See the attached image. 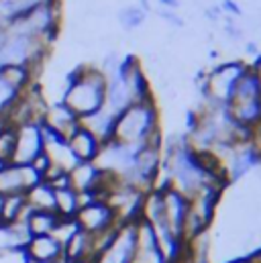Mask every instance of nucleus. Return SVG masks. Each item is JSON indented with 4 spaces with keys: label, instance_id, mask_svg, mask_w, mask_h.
Listing matches in <instances>:
<instances>
[{
    "label": "nucleus",
    "instance_id": "72a5a7b5",
    "mask_svg": "<svg viewBox=\"0 0 261 263\" xmlns=\"http://www.w3.org/2000/svg\"><path fill=\"white\" fill-rule=\"evenodd\" d=\"M4 41H6V27H0V47L4 45Z\"/></svg>",
    "mask_w": 261,
    "mask_h": 263
},
{
    "label": "nucleus",
    "instance_id": "412c9836",
    "mask_svg": "<svg viewBox=\"0 0 261 263\" xmlns=\"http://www.w3.org/2000/svg\"><path fill=\"white\" fill-rule=\"evenodd\" d=\"M80 194L67 186L62 190H55V212L60 218H73L80 210Z\"/></svg>",
    "mask_w": 261,
    "mask_h": 263
},
{
    "label": "nucleus",
    "instance_id": "39448f33",
    "mask_svg": "<svg viewBox=\"0 0 261 263\" xmlns=\"http://www.w3.org/2000/svg\"><path fill=\"white\" fill-rule=\"evenodd\" d=\"M73 218H76L80 231H84L92 237H96L100 233H106V231L121 224L115 210L110 208V204L104 198H94V200L82 204Z\"/></svg>",
    "mask_w": 261,
    "mask_h": 263
},
{
    "label": "nucleus",
    "instance_id": "c9c22d12",
    "mask_svg": "<svg viewBox=\"0 0 261 263\" xmlns=\"http://www.w3.org/2000/svg\"><path fill=\"white\" fill-rule=\"evenodd\" d=\"M218 58V51H210V60H216Z\"/></svg>",
    "mask_w": 261,
    "mask_h": 263
},
{
    "label": "nucleus",
    "instance_id": "7c9ffc66",
    "mask_svg": "<svg viewBox=\"0 0 261 263\" xmlns=\"http://www.w3.org/2000/svg\"><path fill=\"white\" fill-rule=\"evenodd\" d=\"M161 8H167V10H176L180 6V0H159Z\"/></svg>",
    "mask_w": 261,
    "mask_h": 263
},
{
    "label": "nucleus",
    "instance_id": "6e6552de",
    "mask_svg": "<svg viewBox=\"0 0 261 263\" xmlns=\"http://www.w3.org/2000/svg\"><path fill=\"white\" fill-rule=\"evenodd\" d=\"M39 182H43V178L31 165L0 163V196L25 194Z\"/></svg>",
    "mask_w": 261,
    "mask_h": 263
},
{
    "label": "nucleus",
    "instance_id": "473e14b6",
    "mask_svg": "<svg viewBox=\"0 0 261 263\" xmlns=\"http://www.w3.org/2000/svg\"><path fill=\"white\" fill-rule=\"evenodd\" d=\"M139 2H141V4H139V8H141V10H145V12H149V10H151L149 0H139Z\"/></svg>",
    "mask_w": 261,
    "mask_h": 263
},
{
    "label": "nucleus",
    "instance_id": "a211bd4d",
    "mask_svg": "<svg viewBox=\"0 0 261 263\" xmlns=\"http://www.w3.org/2000/svg\"><path fill=\"white\" fill-rule=\"evenodd\" d=\"M25 198H27V204H29L31 210L55 212V190L47 182H39L37 186H33L31 190H27Z\"/></svg>",
    "mask_w": 261,
    "mask_h": 263
},
{
    "label": "nucleus",
    "instance_id": "e433bc0d",
    "mask_svg": "<svg viewBox=\"0 0 261 263\" xmlns=\"http://www.w3.org/2000/svg\"><path fill=\"white\" fill-rule=\"evenodd\" d=\"M0 212H2V196H0Z\"/></svg>",
    "mask_w": 261,
    "mask_h": 263
},
{
    "label": "nucleus",
    "instance_id": "6ab92c4d",
    "mask_svg": "<svg viewBox=\"0 0 261 263\" xmlns=\"http://www.w3.org/2000/svg\"><path fill=\"white\" fill-rule=\"evenodd\" d=\"M31 208L27 204L25 194H10L2 196V212H0V222H16V220H27Z\"/></svg>",
    "mask_w": 261,
    "mask_h": 263
},
{
    "label": "nucleus",
    "instance_id": "5701e85b",
    "mask_svg": "<svg viewBox=\"0 0 261 263\" xmlns=\"http://www.w3.org/2000/svg\"><path fill=\"white\" fill-rule=\"evenodd\" d=\"M14 145H16V129L14 125H8L0 131V163H12Z\"/></svg>",
    "mask_w": 261,
    "mask_h": 263
},
{
    "label": "nucleus",
    "instance_id": "f3484780",
    "mask_svg": "<svg viewBox=\"0 0 261 263\" xmlns=\"http://www.w3.org/2000/svg\"><path fill=\"white\" fill-rule=\"evenodd\" d=\"M0 76L4 78V82L8 86H12L18 94H23L25 90H29L35 82L37 76L33 73V69L29 66H4L0 67Z\"/></svg>",
    "mask_w": 261,
    "mask_h": 263
},
{
    "label": "nucleus",
    "instance_id": "423d86ee",
    "mask_svg": "<svg viewBox=\"0 0 261 263\" xmlns=\"http://www.w3.org/2000/svg\"><path fill=\"white\" fill-rule=\"evenodd\" d=\"M137 251V220L121 222L115 239L96 255L94 263H133Z\"/></svg>",
    "mask_w": 261,
    "mask_h": 263
},
{
    "label": "nucleus",
    "instance_id": "0eeeda50",
    "mask_svg": "<svg viewBox=\"0 0 261 263\" xmlns=\"http://www.w3.org/2000/svg\"><path fill=\"white\" fill-rule=\"evenodd\" d=\"M16 129V145L12 163L29 165L35 157L43 153V127L39 121H27L14 127Z\"/></svg>",
    "mask_w": 261,
    "mask_h": 263
},
{
    "label": "nucleus",
    "instance_id": "2f4dec72",
    "mask_svg": "<svg viewBox=\"0 0 261 263\" xmlns=\"http://www.w3.org/2000/svg\"><path fill=\"white\" fill-rule=\"evenodd\" d=\"M249 66L257 71V76H259V80H261V51H259V55H255V62H253V64H249Z\"/></svg>",
    "mask_w": 261,
    "mask_h": 263
},
{
    "label": "nucleus",
    "instance_id": "4468645a",
    "mask_svg": "<svg viewBox=\"0 0 261 263\" xmlns=\"http://www.w3.org/2000/svg\"><path fill=\"white\" fill-rule=\"evenodd\" d=\"M67 145L78 161H96V157L102 149V143L90 131H86L82 125L67 137Z\"/></svg>",
    "mask_w": 261,
    "mask_h": 263
},
{
    "label": "nucleus",
    "instance_id": "bb28decb",
    "mask_svg": "<svg viewBox=\"0 0 261 263\" xmlns=\"http://www.w3.org/2000/svg\"><path fill=\"white\" fill-rule=\"evenodd\" d=\"M225 31H227V35H229L233 41H239L241 35H243L241 27L235 25V18H233V16H225Z\"/></svg>",
    "mask_w": 261,
    "mask_h": 263
},
{
    "label": "nucleus",
    "instance_id": "f257e3e1",
    "mask_svg": "<svg viewBox=\"0 0 261 263\" xmlns=\"http://www.w3.org/2000/svg\"><path fill=\"white\" fill-rule=\"evenodd\" d=\"M106 76L96 66H76L65 73L62 102L67 104L80 119L104 106Z\"/></svg>",
    "mask_w": 261,
    "mask_h": 263
},
{
    "label": "nucleus",
    "instance_id": "f704fd0d",
    "mask_svg": "<svg viewBox=\"0 0 261 263\" xmlns=\"http://www.w3.org/2000/svg\"><path fill=\"white\" fill-rule=\"evenodd\" d=\"M229 263H253V261H251V259H249V257L245 255V257H239V259H233V261H229Z\"/></svg>",
    "mask_w": 261,
    "mask_h": 263
},
{
    "label": "nucleus",
    "instance_id": "1a4fd4ad",
    "mask_svg": "<svg viewBox=\"0 0 261 263\" xmlns=\"http://www.w3.org/2000/svg\"><path fill=\"white\" fill-rule=\"evenodd\" d=\"M41 127L47 131L58 133L60 137L67 139L71 133L80 127V117L67 106L62 100H53L47 104L43 117H41Z\"/></svg>",
    "mask_w": 261,
    "mask_h": 263
},
{
    "label": "nucleus",
    "instance_id": "b1692460",
    "mask_svg": "<svg viewBox=\"0 0 261 263\" xmlns=\"http://www.w3.org/2000/svg\"><path fill=\"white\" fill-rule=\"evenodd\" d=\"M78 231H80V227H78L76 218H60L58 224H55V229H53V233H51V237L64 247Z\"/></svg>",
    "mask_w": 261,
    "mask_h": 263
},
{
    "label": "nucleus",
    "instance_id": "c85d7f7f",
    "mask_svg": "<svg viewBox=\"0 0 261 263\" xmlns=\"http://www.w3.org/2000/svg\"><path fill=\"white\" fill-rule=\"evenodd\" d=\"M204 14H206L208 21H218L220 14H222V10H220V6H212V8H206Z\"/></svg>",
    "mask_w": 261,
    "mask_h": 263
},
{
    "label": "nucleus",
    "instance_id": "f03ea898",
    "mask_svg": "<svg viewBox=\"0 0 261 263\" xmlns=\"http://www.w3.org/2000/svg\"><path fill=\"white\" fill-rule=\"evenodd\" d=\"M115 141L135 147H143L153 141H163L159 106L155 98L135 102L117 117Z\"/></svg>",
    "mask_w": 261,
    "mask_h": 263
},
{
    "label": "nucleus",
    "instance_id": "a878e982",
    "mask_svg": "<svg viewBox=\"0 0 261 263\" xmlns=\"http://www.w3.org/2000/svg\"><path fill=\"white\" fill-rule=\"evenodd\" d=\"M159 16H161L165 23H170L172 27H178V29H182V27L186 25V23H184V21H182V18L176 14V10H167V8H161V10H159Z\"/></svg>",
    "mask_w": 261,
    "mask_h": 263
},
{
    "label": "nucleus",
    "instance_id": "2eb2a0df",
    "mask_svg": "<svg viewBox=\"0 0 261 263\" xmlns=\"http://www.w3.org/2000/svg\"><path fill=\"white\" fill-rule=\"evenodd\" d=\"M115 123H117V117L113 112H108L104 106L92 115H86L80 119V125L90 131L102 145L113 141L115 139Z\"/></svg>",
    "mask_w": 261,
    "mask_h": 263
},
{
    "label": "nucleus",
    "instance_id": "ddd939ff",
    "mask_svg": "<svg viewBox=\"0 0 261 263\" xmlns=\"http://www.w3.org/2000/svg\"><path fill=\"white\" fill-rule=\"evenodd\" d=\"M133 263H167L163 253L159 251L151 227L141 218L137 220V251Z\"/></svg>",
    "mask_w": 261,
    "mask_h": 263
},
{
    "label": "nucleus",
    "instance_id": "20e7f679",
    "mask_svg": "<svg viewBox=\"0 0 261 263\" xmlns=\"http://www.w3.org/2000/svg\"><path fill=\"white\" fill-rule=\"evenodd\" d=\"M227 110L231 119L247 129H255L261 125V80L257 71L249 66L241 76Z\"/></svg>",
    "mask_w": 261,
    "mask_h": 263
},
{
    "label": "nucleus",
    "instance_id": "dca6fc26",
    "mask_svg": "<svg viewBox=\"0 0 261 263\" xmlns=\"http://www.w3.org/2000/svg\"><path fill=\"white\" fill-rule=\"evenodd\" d=\"M94 239L84 231H78L64 245V263H94Z\"/></svg>",
    "mask_w": 261,
    "mask_h": 263
},
{
    "label": "nucleus",
    "instance_id": "aec40b11",
    "mask_svg": "<svg viewBox=\"0 0 261 263\" xmlns=\"http://www.w3.org/2000/svg\"><path fill=\"white\" fill-rule=\"evenodd\" d=\"M58 220H60L58 212L31 210L25 222H27V229H29L31 237H43V235H51V233H53Z\"/></svg>",
    "mask_w": 261,
    "mask_h": 263
},
{
    "label": "nucleus",
    "instance_id": "cd10ccee",
    "mask_svg": "<svg viewBox=\"0 0 261 263\" xmlns=\"http://www.w3.org/2000/svg\"><path fill=\"white\" fill-rule=\"evenodd\" d=\"M220 10L227 14V16H241L243 14V10H241V6L235 2V0H220Z\"/></svg>",
    "mask_w": 261,
    "mask_h": 263
},
{
    "label": "nucleus",
    "instance_id": "f8f14e48",
    "mask_svg": "<svg viewBox=\"0 0 261 263\" xmlns=\"http://www.w3.org/2000/svg\"><path fill=\"white\" fill-rule=\"evenodd\" d=\"M29 241H31V233L25 220L0 222V257L10 253H23Z\"/></svg>",
    "mask_w": 261,
    "mask_h": 263
},
{
    "label": "nucleus",
    "instance_id": "9d476101",
    "mask_svg": "<svg viewBox=\"0 0 261 263\" xmlns=\"http://www.w3.org/2000/svg\"><path fill=\"white\" fill-rule=\"evenodd\" d=\"M157 190L161 192L165 222L182 239V229H184V222H186V216H188V210H190V200L174 188H157Z\"/></svg>",
    "mask_w": 261,
    "mask_h": 263
},
{
    "label": "nucleus",
    "instance_id": "393cba45",
    "mask_svg": "<svg viewBox=\"0 0 261 263\" xmlns=\"http://www.w3.org/2000/svg\"><path fill=\"white\" fill-rule=\"evenodd\" d=\"M18 96L21 94L12 86H8L4 82V78L0 76V117H6L8 115V110L14 106V102L18 100Z\"/></svg>",
    "mask_w": 261,
    "mask_h": 263
},
{
    "label": "nucleus",
    "instance_id": "7ed1b4c3",
    "mask_svg": "<svg viewBox=\"0 0 261 263\" xmlns=\"http://www.w3.org/2000/svg\"><path fill=\"white\" fill-rule=\"evenodd\" d=\"M247 67H249V64H245L243 60H231V62L216 64L210 69L198 71L196 86L202 94V100L227 106Z\"/></svg>",
    "mask_w": 261,
    "mask_h": 263
},
{
    "label": "nucleus",
    "instance_id": "c756f323",
    "mask_svg": "<svg viewBox=\"0 0 261 263\" xmlns=\"http://www.w3.org/2000/svg\"><path fill=\"white\" fill-rule=\"evenodd\" d=\"M245 51H247L249 55H259V47H257L255 41H247V43H245Z\"/></svg>",
    "mask_w": 261,
    "mask_h": 263
},
{
    "label": "nucleus",
    "instance_id": "4be33fe9",
    "mask_svg": "<svg viewBox=\"0 0 261 263\" xmlns=\"http://www.w3.org/2000/svg\"><path fill=\"white\" fill-rule=\"evenodd\" d=\"M147 18V12L141 10L137 4H130V6H125L121 12H119V23L123 25L125 31H135L139 29Z\"/></svg>",
    "mask_w": 261,
    "mask_h": 263
},
{
    "label": "nucleus",
    "instance_id": "9b49d317",
    "mask_svg": "<svg viewBox=\"0 0 261 263\" xmlns=\"http://www.w3.org/2000/svg\"><path fill=\"white\" fill-rule=\"evenodd\" d=\"M23 255L27 263H64V247L51 235L31 237Z\"/></svg>",
    "mask_w": 261,
    "mask_h": 263
}]
</instances>
